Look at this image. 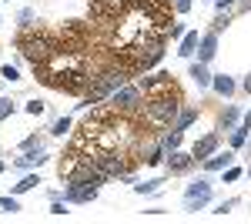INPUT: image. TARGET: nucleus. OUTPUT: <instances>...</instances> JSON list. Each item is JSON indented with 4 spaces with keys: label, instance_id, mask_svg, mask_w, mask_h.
Here are the masks:
<instances>
[{
    "label": "nucleus",
    "instance_id": "obj_5",
    "mask_svg": "<svg viewBox=\"0 0 251 224\" xmlns=\"http://www.w3.org/2000/svg\"><path fill=\"white\" fill-rule=\"evenodd\" d=\"M97 161V168L104 171L107 177H127V164H124V157L114 154V150H100V154H91Z\"/></svg>",
    "mask_w": 251,
    "mask_h": 224
},
{
    "label": "nucleus",
    "instance_id": "obj_15",
    "mask_svg": "<svg viewBox=\"0 0 251 224\" xmlns=\"http://www.w3.org/2000/svg\"><path fill=\"white\" fill-rule=\"evenodd\" d=\"M191 77H194V84L198 87H211V74H208V64H191Z\"/></svg>",
    "mask_w": 251,
    "mask_h": 224
},
{
    "label": "nucleus",
    "instance_id": "obj_14",
    "mask_svg": "<svg viewBox=\"0 0 251 224\" xmlns=\"http://www.w3.org/2000/svg\"><path fill=\"white\" fill-rule=\"evenodd\" d=\"M211 87L221 94V97H228V94H234V80L228 74H214L211 77Z\"/></svg>",
    "mask_w": 251,
    "mask_h": 224
},
{
    "label": "nucleus",
    "instance_id": "obj_31",
    "mask_svg": "<svg viewBox=\"0 0 251 224\" xmlns=\"http://www.w3.org/2000/svg\"><path fill=\"white\" fill-rule=\"evenodd\" d=\"M174 7H177V14H188L191 10V0H174Z\"/></svg>",
    "mask_w": 251,
    "mask_h": 224
},
{
    "label": "nucleus",
    "instance_id": "obj_32",
    "mask_svg": "<svg viewBox=\"0 0 251 224\" xmlns=\"http://www.w3.org/2000/svg\"><path fill=\"white\" fill-rule=\"evenodd\" d=\"M44 111V104H40V100H30V104H27V114H40Z\"/></svg>",
    "mask_w": 251,
    "mask_h": 224
},
{
    "label": "nucleus",
    "instance_id": "obj_23",
    "mask_svg": "<svg viewBox=\"0 0 251 224\" xmlns=\"http://www.w3.org/2000/svg\"><path fill=\"white\" fill-rule=\"evenodd\" d=\"M50 131L57 134V137H64V134L71 131V117H60V121H57V124H54V127H50Z\"/></svg>",
    "mask_w": 251,
    "mask_h": 224
},
{
    "label": "nucleus",
    "instance_id": "obj_33",
    "mask_svg": "<svg viewBox=\"0 0 251 224\" xmlns=\"http://www.w3.org/2000/svg\"><path fill=\"white\" fill-rule=\"evenodd\" d=\"M231 3H238V0H214V7H218V10H225V7H231Z\"/></svg>",
    "mask_w": 251,
    "mask_h": 224
},
{
    "label": "nucleus",
    "instance_id": "obj_22",
    "mask_svg": "<svg viewBox=\"0 0 251 224\" xmlns=\"http://www.w3.org/2000/svg\"><path fill=\"white\" fill-rule=\"evenodd\" d=\"M0 211H10V214H17V211H20L17 198H0Z\"/></svg>",
    "mask_w": 251,
    "mask_h": 224
},
{
    "label": "nucleus",
    "instance_id": "obj_4",
    "mask_svg": "<svg viewBox=\"0 0 251 224\" xmlns=\"http://www.w3.org/2000/svg\"><path fill=\"white\" fill-rule=\"evenodd\" d=\"M208 201H211V181H208V177L191 181L188 191H184V207H188V211H201Z\"/></svg>",
    "mask_w": 251,
    "mask_h": 224
},
{
    "label": "nucleus",
    "instance_id": "obj_34",
    "mask_svg": "<svg viewBox=\"0 0 251 224\" xmlns=\"http://www.w3.org/2000/svg\"><path fill=\"white\" fill-rule=\"evenodd\" d=\"M241 87H245V91H248V94H251V74H248V77H245V80H241Z\"/></svg>",
    "mask_w": 251,
    "mask_h": 224
},
{
    "label": "nucleus",
    "instance_id": "obj_27",
    "mask_svg": "<svg viewBox=\"0 0 251 224\" xmlns=\"http://www.w3.org/2000/svg\"><path fill=\"white\" fill-rule=\"evenodd\" d=\"M0 77H3V80H10V84H14V80H20L17 67H3V71H0Z\"/></svg>",
    "mask_w": 251,
    "mask_h": 224
},
{
    "label": "nucleus",
    "instance_id": "obj_35",
    "mask_svg": "<svg viewBox=\"0 0 251 224\" xmlns=\"http://www.w3.org/2000/svg\"><path fill=\"white\" fill-rule=\"evenodd\" d=\"M245 127H251V111H248V114H245Z\"/></svg>",
    "mask_w": 251,
    "mask_h": 224
},
{
    "label": "nucleus",
    "instance_id": "obj_10",
    "mask_svg": "<svg viewBox=\"0 0 251 224\" xmlns=\"http://www.w3.org/2000/svg\"><path fill=\"white\" fill-rule=\"evenodd\" d=\"M214 150H218V134H204L198 144H194V161H204V157H211Z\"/></svg>",
    "mask_w": 251,
    "mask_h": 224
},
{
    "label": "nucleus",
    "instance_id": "obj_21",
    "mask_svg": "<svg viewBox=\"0 0 251 224\" xmlns=\"http://www.w3.org/2000/svg\"><path fill=\"white\" fill-rule=\"evenodd\" d=\"M234 124H238V111L228 107V111L221 114V127H231V131H234Z\"/></svg>",
    "mask_w": 251,
    "mask_h": 224
},
{
    "label": "nucleus",
    "instance_id": "obj_8",
    "mask_svg": "<svg viewBox=\"0 0 251 224\" xmlns=\"http://www.w3.org/2000/svg\"><path fill=\"white\" fill-rule=\"evenodd\" d=\"M191 164H194V154H184V150H171L168 154V171L171 174H184Z\"/></svg>",
    "mask_w": 251,
    "mask_h": 224
},
{
    "label": "nucleus",
    "instance_id": "obj_29",
    "mask_svg": "<svg viewBox=\"0 0 251 224\" xmlns=\"http://www.w3.org/2000/svg\"><path fill=\"white\" fill-rule=\"evenodd\" d=\"M30 148H40V144H37V134H30V137L20 144V150H30Z\"/></svg>",
    "mask_w": 251,
    "mask_h": 224
},
{
    "label": "nucleus",
    "instance_id": "obj_6",
    "mask_svg": "<svg viewBox=\"0 0 251 224\" xmlns=\"http://www.w3.org/2000/svg\"><path fill=\"white\" fill-rule=\"evenodd\" d=\"M111 104H114V111H121V114H127V111H134L137 104H141V87H121V91H114L111 94Z\"/></svg>",
    "mask_w": 251,
    "mask_h": 224
},
{
    "label": "nucleus",
    "instance_id": "obj_9",
    "mask_svg": "<svg viewBox=\"0 0 251 224\" xmlns=\"http://www.w3.org/2000/svg\"><path fill=\"white\" fill-rule=\"evenodd\" d=\"M198 47H201V50H198V60H201V64H211L214 54H218V34H214V30H211V34H204Z\"/></svg>",
    "mask_w": 251,
    "mask_h": 224
},
{
    "label": "nucleus",
    "instance_id": "obj_1",
    "mask_svg": "<svg viewBox=\"0 0 251 224\" xmlns=\"http://www.w3.org/2000/svg\"><path fill=\"white\" fill-rule=\"evenodd\" d=\"M17 47L34 67H44L50 57L57 54V44H54V37H50L47 30H24L20 40H17Z\"/></svg>",
    "mask_w": 251,
    "mask_h": 224
},
{
    "label": "nucleus",
    "instance_id": "obj_13",
    "mask_svg": "<svg viewBox=\"0 0 251 224\" xmlns=\"http://www.w3.org/2000/svg\"><path fill=\"white\" fill-rule=\"evenodd\" d=\"M198 44H201V34H198V30H191V34H184V37H181V47H177V54H181V57H191Z\"/></svg>",
    "mask_w": 251,
    "mask_h": 224
},
{
    "label": "nucleus",
    "instance_id": "obj_12",
    "mask_svg": "<svg viewBox=\"0 0 251 224\" xmlns=\"http://www.w3.org/2000/svg\"><path fill=\"white\" fill-rule=\"evenodd\" d=\"M47 161V154L40 148H30V150H24V157H17V168H34V164H44Z\"/></svg>",
    "mask_w": 251,
    "mask_h": 224
},
{
    "label": "nucleus",
    "instance_id": "obj_25",
    "mask_svg": "<svg viewBox=\"0 0 251 224\" xmlns=\"http://www.w3.org/2000/svg\"><path fill=\"white\" fill-rule=\"evenodd\" d=\"M228 24H231V17H228V14H225V10H221V14H218V17H214V34H218V30H225V27H228Z\"/></svg>",
    "mask_w": 251,
    "mask_h": 224
},
{
    "label": "nucleus",
    "instance_id": "obj_28",
    "mask_svg": "<svg viewBox=\"0 0 251 224\" xmlns=\"http://www.w3.org/2000/svg\"><path fill=\"white\" fill-rule=\"evenodd\" d=\"M241 177V168H225V181L231 184V181H238Z\"/></svg>",
    "mask_w": 251,
    "mask_h": 224
},
{
    "label": "nucleus",
    "instance_id": "obj_26",
    "mask_svg": "<svg viewBox=\"0 0 251 224\" xmlns=\"http://www.w3.org/2000/svg\"><path fill=\"white\" fill-rule=\"evenodd\" d=\"M50 214H67V201L54 198V201H50Z\"/></svg>",
    "mask_w": 251,
    "mask_h": 224
},
{
    "label": "nucleus",
    "instance_id": "obj_17",
    "mask_svg": "<svg viewBox=\"0 0 251 224\" xmlns=\"http://www.w3.org/2000/svg\"><path fill=\"white\" fill-rule=\"evenodd\" d=\"M37 184H40V177H37V174H27V177H24L20 184H14V194H24V191H34Z\"/></svg>",
    "mask_w": 251,
    "mask_h": 224
},
{
    "label": "nucleus",
    "instance_id": "obj_20",
    "mask_svg": "<svg viewBox=\"0 0 251 224\" xmlns=\"http://www.w3.org/2000/svg\"><path fill=\"white\" fill-rule=\"evenodd\" d=\"M248 131H251V127H245V124L234 127V131H231V148H241V144L248 141Z\"/></svg>",
    "mask_w": 251,
    "mask_h": 224
},
{
    "label": "nucleus",
    "instance_id": "obj_36",
    "mask_svg": "<svg viewBox=\"0 0 251 224\" xmlns=\"http://www.w3.org/2000/svg\"><path fill=\"white\" fill-rule=\"evenodd\" d=\"M0 171H3V161H0Z\"/></svg>",
    "mask_w": 251,
    "mask_h": 224
},
{
    "label": "nucleus",
    "instance_id": "obj_3",
    "mask_svg": "<svg viewBox=\"0 0 251 224\" xmlns=\"http://www.w3.org/2000/svg\"><path fill=\"white\" fill-rule=\"evenodd\" d=\"M148 121H154V124H164V127H174V121H177V114H181V100L177 97H151L148 100Z\"/></svg>",
    "mask_w": 251,
    "mask_h": 224
},
{
    "label": "nucleus",
    "instance_id": "obj_18",
    "mask_svg": "<svg viewBox=\"0 0 251 224\" xmlns=\"http://www.w3.org/2000/svg\"><path fill=\"white\" fill-rule=\"evenodd\" d=\"M181 134H184V131H171V134H168V137H164V141H161L168 154H171V150H177V148H181Z\"/></svg>",
    "mask_w": 251,
    "mask_h": 224
},
{
    "label": "nucleus",
    "instance_id": "obj_24",
    "mask_svg": "<svg viewBox=\"0 0 251 224\" xmlns=\"http://www.w3.org/2000/svg\"><path fill=\"white\" fill-rule=\"evenodd\" d=\"M10 114H14V100H10V97H0V121L10 117Z\"/></svg>",
    "mask_w": 251,
    "mask_h": 224
},
{
    "label": "nucleus",
    "instance_id": "obj_16",
    "mask_svg": "<svg viewBox=\"0 0 251 224\" xmlns=\"http://www.w3.org/2000/svg\"><path fill=\"white\" fill-rule=\"evenodd\" d=\"M194 121H198V111L194 107H184V111L177 114V121H174V131H188Z\"/></svg>",
    "mask_w": 251,
    "mask_h": 224
},
{
    "label": "nucleus",
    "instance_id": "obj_30",
    "mask_svg": "<svg viewBox=\"0 0 251 224\" xmlns=\"http://www.w3.org/2000/svg\"><path fill=\"white\" fill-rule=\"evenodd\" d=\"M234 204H238V201H221V204H218V211H214V214H228V211H231Z\"/></svg>",
    "mask_w": 251,
    "mask_h": 224
},
{
    "label": "nucleus",
    "instance_id": "obj_2",
    "mask_svg": "<svg viewBox=\"0 0 251 224\" xmlns=\"http://www.w3.org/2000/svg\"><path fill=\"white\" fill-rule=\"evenodd\" d=\"M124 80H127L124 71H104L100 77H94V84H87V91H84V104H80V107H94V104H100V100H111V94L121 91Z\"/></svg>",
    "mask_w": 251,
    "mask_h": 224
},
{
    "label": "nucleus",
    "instance_id": "obj_11",
    "mask_svg": "<svg viewBox=\"0 0 251 224\" xmlns=\"http://www.w3.org/2000/svg\"><path fill=\"white\" fill-rule=\"evenodd\" d=\"M231 161H234L231 150H225V154H211V157H204V171H225V168H231Z\"/></svg>",
    "mask_w": 251,
    "mask_h": 224
},
{
    "label": "nucleus",
    "instance_id": "obj_19",
    "mask_svg": "<svg viewBox=\"0 0 251 224\" xmlns=\"http://www.w3.org/2000/svg\"><path fill=\"white\" fill-rule=\"evenodd\" d=\"M161 184H164V181H161V177H154V181H144V184H134V191H137V194H154V191H161Z\"/></svg>",
    "mask_w": 251,
    "mask_h": 224
},
{
    "label": "nucleus",
    "instance_id": "obj_7",
    "mask_svg": "<svg viewBox=\"0 0 251 224\" xmlns=\"http://www.w3.org/2000/svg\"><path fill=\"white\" fill-rule=\"evenodd\" d=\"M94 198H97V187L67 181V191H64V201H67V204H91Z\"/></svg>",
    "mask_w": 251,
    "mask_h": 224
}]
</instances>
